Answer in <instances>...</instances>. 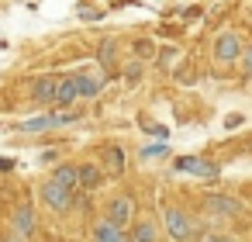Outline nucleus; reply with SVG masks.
I'll use <instances>...</instances> for the list:
<instances>
[{
  "label": "nucleus",
  "instance_id": "obj_11",
  "mask_svg": "<svg viewBox=\"0 0 252 242\" xmlns=\"http://www.w3.org/2000/svg\"><path fill=\"white\" fill-rule=\"evenodd\" d=\"M94 242H128V235H125V228H118L114 221H97L94 225Z\"/></svg>",
  "mask_w": 252,
  "mask_h": 242
},
{
  "label": "nucleus",
  "instance_id": "obj_22",
  "mask_svg": "<svg viewBox=\"0 0 252 242\" xmlns=\"http://www.w3.org/2000/svg\"><path fill=\"white\" fill-rule=\"evenodd\" d=\"M4 242H25V239H21V235L14 232V235H11V239H4Z\"/></svg>",
  "mask_w": 252,
  "mask_h": 242
},
{
  "label": "nucleus",
  "instance_id": "obj_9",
  "mask_svg": "<svg viewBox=\"0 0 252 242\" xmlns=\"http://www.w3.org/2000/svg\"><path fill=\"white\" fill-rule=\"evenodd\" d=\"M173 166H176L180 173H190V176H214V173H218V166H214V163L197 159V156H180Z\"/></svg>",
  "mask_w": 252,
  "mask_h": 242
},
{
  "label": "nucleus",
  "instance_id": "obj_1",
  "mask_svg": "<svg viewBox=\"0 0 252 242\" xmlns=\"http://www.w3.org/2000/svg\"><path fill=\"white\" fill-rule=\"evenodd\" d=\"M238 56H242V38H238V32H221L218 38H214V45H211V59H214V66H238Z\"/></svg>",
  "mask_w": 252,
  "mask_h": 242
},
{
  "label": "nucleus",
  "instance_id": "obj_24",
  "mask_svg": "<svg viewBox=\"0 0 252 242\" xmlns=\"http://www.w3.org/2000/svg\"><path fill=\"white\" fill-rule=\"evenodd\" d=\"M0 242H4V239H0Z\"/></svg>",
  "mask_w": 252,
  "mask_h": 242
},
{
  "label": "nucleus",
  "instance_id": "obj_12",
  "mask_svg": "<svg viewBox=\"0 0 252 242\" xmlns=\"http://www.w3.org/2000/svg\"><path fill=\"white\" fill-rule=\"evenodd\" d=\"M76 176H80V187H87V190L100 187V180H104V173H100L97 163H80L76 166Z\"/></svg>",
  "mask_w": 252,
  "mask_h": 242
},
{
  "label": "nucleus",
  "instance_id": "obj_18",
  "mask_svg": "<svg viewBox=\"0 0 252 242\" xmlns=\"http://www.w3.org/2000/svg\"><path fill=\"white\" fill-rule=\"evenodd\" d=\"M238 69H242V76H245V80H252V45H249V49H242V56H238Z\"/></svg>",
  "mask_w": 252,
  "mask_h": 242
},
{
  "label": "nucleus",
  "instance_id": "obj_5",
  "mask_svg": "<svg viewBox=\"0 0 252 242\" xmlns=\"http://www.w3.org/2000/svg\"><path fill=\"white\" fill-rule=\"evenodd\" d=\"M73 80H76V97L80 101H94L100 90H104V80L97 73H87V69H73Z\"/></svg>",
  "mask_w": 252,
  "mask_h": 242
},
{
  "label": "nucleus",
  "instance_id": "obj_2",
  "mask_svg": "<svg viewBox=\"0 0 252 242\" xmlns=\"http://www.w3.org/2000/svg\"><path fill=\"white\" fill-rule=\"evenodd\" d=\"M38 197H42V204H45L49 211H69V207H73V190L63 187V183L52 180V176L38 187Z\"/></svg>",
  "mask_w": 252,
  "mask_h": 242
},
{
  "label": "nucleus",
  "instance_id": "obj_7",
  "mask_svg": "<svg viewBox=\"0 0 252 242\" xmlns=\"http://www.w3.org/2000/svg\"><path fill=\"white\" fill-rule=\"evenodd\" d=\"M131 214H135V204H131V197H125V194L107 204V221H114L118 228H128V225H131Z\"/></svg>",
  "mask_w": 252,
  "mask_h": 242
},
{
  "label": "nucleus",
  "instance_id": "obj_17",
  "mask_svg": "<svg viewBox=\"0 0 252 242\" xmlns=\"http://www.w3.org/2000/svg\"><path fill=\"white\" fill-rule=\"evenodd\" d=\"M176 59H180V49H176V45H162V49H159V66H162V69H169Z\"/></svg>",
  "mask_w": 252,
  "mask_h": 242
},
{
  "label": "nucleus",
  "instance_id": "obj_8",
  "mask_svg": "<svg viewBox=\"0 0 252 242\" xmlns=\"http://www.w3.org/2000/svg\"><path fill=\"white\" fill-rule=\"evenodd\" d=\"M56 87H59V76H38V80H32V101L35 104H56Z\"/></svg>",
  "mask_w": 252,
  "mask_h": 242
},
{
  "label": "nucleus",
  "instance_id": "obj_20",
  "mask_svg": "<svg viewBox=\"0 0 252 242\" xmlns=\"http://www.w3.org/2000/svg\"><path fill=\"white\" fill-rule=\"evenodd\" d=\"M211 204H214V211H228V214L235 211V201H211Z\"/></svg>",
  "mask_w": 252,
  "mask_h": 242
},
{
  "label": "nucleus",
  "instance_id": "obj_6",
  "mask_svg": "<svg viewBox=\"0 0 252 242\" xmlns=\"http://www.w3.org/2000/svg\"><path fill=\"white\" fill-rule=\"evenodd\" d=\"M11 225H14V232H18L21 239L35 235V225H38V218H35V207H32V201H21V204L14 207V218H11Z\"/></svg>",
  "mask_w": 252,
  "mask_h": 242
},
{
  "label": "nucleus",
  "instance_id": "obj_19",
  "mask_svg": "<svg viewBox=\"0 0 252 242\" xmlns=\"http://www.w3.org/2000/svg\"><path fill=\"white\" fill-rule=\"evenodd\" d=\"M125 76H128V80H138V76H142V63H131V66L125 69Z\"/></svg>",
  "mask_w": 252,
  "mask_h": 242
},
{
  "label": "nucleus",
  "instance_id": "obj_10",
  "mask_svg": "<svg viewBox=\"0 0 252 242\" xmlns=\"http://www.w3.org/2000/svg\"><path fill=\"white\" fill-rule=\"evenodd\" d=\"M80 97H76V80L73 73H59V87H56V104L52 107H73Z\"/></svg>",
  "mask_w": 252,
  "mask_h": 242
},
{
  "label": "nucleus",
  "instance_id": "obj_14",
  "mask_svg": "<svg viewBox=\"0 0 252 242\" xmlns=\"http://www.w3.org/2000/svg\"><path fill=\"white\" fill-rule=\"evenodd\" d=\"M104 163L111 173H125V149L121 145H104Z\"/></svg>",
  "mask_w": 252,
  "mask_h": 242
},
{
  "label": "nucleus",
  "instance_id": "obj_15",
  "mask_svg": "<svg viewBox=\"0 0 252 242\" xmlns=\"http://www.w3.org/2000/svg\"><path fill=\"white\" fill-rule=\"evenodd\" d=\"M97 59H100V66H104V69H114V63H118V45H114L111 38H107V42H100Z\"/></svg>",
  "mask_w": 252,
  "mask_h": 242
},
{
  "label": "nucleus",
  "instance_id": "obj_13",
  "mask_svg": "<svg viewBox=\"0 0 252 242\" xmlns=\"http://www.w3.org/2000/svg\"><path fill=\"white\" fill-rule=\"evenodd\" d=\"M52 180H59L63 187H69L73 194L80 190V176H76V166H73V163H59L56 173H52Z\"/></svg>",
  "mask_w": 252,
  "mask_h": 242
},
{
  "label": "nucleus",
  "instance_id": "obj_3",
  "mask_svg": "<svg viewBox=\"0 0 252 242\" xmlns=\"http://www.w3.org/2000/svg\"><path fill=\"white\" fill-rule=\"evenodd\" d=\"M162 228H166V235L169 239H176V242H187L190 235H193V221H190V214L187 211H180V207H162Z\"/></svg>",
  "mask_w": 252,
  "mask_h": 242
},
{
  "label": "nucleus",
  "instance_id": "obj_23",
  "mask_svg": "<svg viewBox=\"0 0 252 242\" xmlns=\"http://www.w3.org/2000/svg\"><path fill=\"white\" fill-rule=\"evenodd\" d=\"M0 170H11V159H0Z\"/></svg>",
  "mask_w": 252,
  "mask_h": 242
},
{
  "label": "nucleus",
  "instance_id": "obj_25",
  "mask_svg": "<svg viewBox=\"0 0 252 242\" xmlns=\"http://www.w3.org/2000/svg\"><path fill=\"white\" fill-rule=\"evenodd\" d=\"M128 242H131V239H128Z\"/></svg>",
  "mask_w": 252,
  "mask_h": 242
},
{
  "label": "nucleus",
  "instance_id": "obj_21",
  "mask_svg": "<svg viewBox=\"0 0 252 242\" xmlns=\"http://www.w3.org/2000/svg\"><path fill=\"white\" fill-rule=\"evenodd\" d=\"M204 242H224V239H221V235H214V232H211V235H204Z\"/></svg>",
  "mask_w": 252,
  "mask_h": 242
},
{
  "label": "nucleus",
  "instance_id": "obj_4",
  "mask_svg": "<svg viewBox=\"0 0 252 242\" xmlns=\"http://www.w3.org/2000/svg\"><path fill=\"white\" fill-rule=\"evenodd\" d=\"M80 114L69 111V107H59V114H45V118H28L21 121V132H49V128H59V125H73Z\"/></svg>",
  "mask_w": 252,
  "mask_h": 242
},
{
  "label": "nucleus",
  "instance_id": "obj_16",
  "mask_svg": "<svg viewBox=\"0 0 252 242\" xmlns=\"http://www.w3.org/2000/svg\"><path fill=\"white\" fill-rule=\"evenodd\" d=\"M128 239H131V242H156V225H152V221H142V225L131 228Z\"/></svg>",
  "mask_w": 252,
  "mask_h": 242
}]
</instances>
